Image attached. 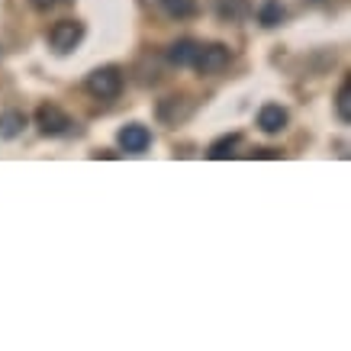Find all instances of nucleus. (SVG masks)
Returning <instances> with one entry per match:
<instances>
[{
	"label": "nucleus",
	"mask_w": 351,
	"mask_h": 351,
	"mask_svg": "<svg viewBox=\"0 0 351 351\" xmlns=\"http://www.w3.org/2000/svg\"><path fill=\"white\" fill-rule=\"evenodd\" d=\"M287 110L280 107V104H265V107L258 110V129L267 132V136H274V132H284L287 129Z\"/></svg>",
	"instance_id": "0eeeda50"
},
{
	"label": "nucleus",
	"mask_w": 351,
	"mask_h": 351,
	"mask_svg": "<svg viewBox=\"0 0 351 351\" xmlns=\"http://www.w3.org/2000/svg\"><path fill=\"white\" fill-rule=\"evenodd\" d=\"M32 7H36V10H52L55 3H58V0H29Z\"/></svg>",
	"instance_id": "2eb2a0df"
},
{
	"label": "nucleus",
	"mask_w": 351,
	"mask_h": 351,
	"mask_svg": "<svg viewBox=\"0 0 351 351\" xmlns=\"http://www.w3.org/2000/svg\"><path fill=\"white\" fill-rule=\"evenodd\" d=\"M191 113H193V100H191V97H168V100H161V104H158V119L171 123V126L184 123Z\"/></svg>",
	"instance_id": "423d86ee"
},
{
	"label": "nucleus",
	"mask_w": 351,
	"mask_h": 351,
	"mask_svg": "<svg viewBox=\"0 0 351 351\" xmlns=\"http://www.w3.org/2000/svg\"><path fill=\"white\" fill-rule=\"evenodd\" d=\"M213 7H216V13L229 23L248 16V0H213Z\"/></svg>",
	"instance_id": "9b49d317"
},
{
	"label": "nucleus",
	"mask_w": 351,
	"mask_h": 351,
	"mask_svg": "<svg viewBox=\"0 0 351 351\" xmlns=\"http://www.w3.org/2000/svg\"><path fill=\"white\" fill-rule=\"evenodd\" d=\"M36 126H39V132L49 138L55 136H64V132H71V117L64 113L62 107H55V104H43V107L36 110Z\"/></svg>",
	"instance_id": "20e7f679"
},
{
	"label": "nucleus",
	"mask_w": 351,
	"mask_h": 351,
	"mask_svg": "<svg viewBox=\"0 0 351 351\" xmlns=\"http://www.w3.org/2000/svg\"><path fill=\"white\" fill-rule=\"evenodd\" d=\"M242 145V136L239 132H229V136H219L210 145V158L213 161H226V158H235V149Z\"/></svg>",
	"instance_id": "9d476101"
},
{
	"label": "nucleus",
	"mask_w": 351,
	"mask_h": 351,
	"mask_svg": "<svg viewBox=\"0 0 351 351\" xmlns=\"http://www.w3.org/2000/svg\"><path fill=\"white\" fill-rule=\"evenodd\" d=\"M258 20H261V26H280V20H284V3L280 0H265L261 3V10H258Z\"/></svg>",
	"instance_id": "ddd939ff"
},
{
	"label": "nucleus",
	"mask_w": 351,
	"mask_h": 351,
	"mask_svg": "<svg viewBox=\"0 0 351 351\" xmlns=\"http://www.w3.org/2000/svg\"><path fill=\"white\" fill-rule=\"evenodd\" d=\"M229 62H232V52H229L223 43H200L191 68H197V71L206 77H213V75H219V71H226Z\"/></svg>",
	"instance_id": "f03ea898"
},
{
	"label": "nucleus",
	"mask_w": 351,
	"mask_h": 351,
	"mask_svg": "<svg viewBox=\"0 0 351 351\" xmlns=\"http://www.w3.org/2000/svg\"><path fill=\"white\" fill-rule=\"evenodd\" d=\"M81 39H84V23L81 20H62V23H55L52 32H49V45L58 55L75 52L77 45H81Z\"/></svg>",
	"instance_id": "7ed1b4c3"
},
{
	"label": "nucleus",
	"mask_w": 351,
	"mask_h": 351,
	"mask_svg": "<svg viewBox=\"0 0 351 351\" xmlns=\"http://www.w3.org/2000/svg\"><path fill=\"white\" fill-rule=\"evenodd\" d=\"M197 39H178V43L168 45V52H165V58H168L171 64H178V68H191L193 55H197Z\"/></svg>",
	"instance_id": "1a4fd4ad"
},
{
	"label": "nucleus",
	"mask_w": 351,
	"mask_h": 351,
	"mask_svg": "<svg viewBox=\"0 0 351 351\" xmlns=\"http://www.w3.org/2000/svg\"><path fill=\"white\" fill-rule=\"evenodd\" d=\"M87 94H94L97 100H117L123 94V71H119L117 64H100L94 68L84 81Z\"/></svg>",
	"instance_id": "f257e3e1"
},
{
	"label": "nucleus",
	"mask_w": 351,
	"mask_h": 351,
	"mask_svg": "<svg viewBox=\"0 0 351 351\" xmlns=\"http://www.w3.org/2000/svg\"><path fill=\"white\" fill-rule=\"evenodd\" d=\"M335 110H339L341 123H351V81L339 87V97H335Z\"/></svg>",
	"instance_id": "4468645a"
},
{
	"label": "nucleus",
	"mask_w": 351,
	"mask_h": 351,
	"mask_svg": "<svg viewBox=\"0 0 351 351\" xmlns=\"http://www.w3.org/2000/svg\"><path fill=\"white\" fill-rule=\"evenodd\" d=\"M117 142L126 155H142V152L152 145V132H149V126H142V123H129V126H123L117 132Z\"/></svg>",
	"instance_id": "39448f33"
},
{
	"label": "nucleus",
	"mask_w": 351,
	"mask_h": 351,
	"mask_svg": "<svg viewBox=\"0 0 351 351\" xmlns=\"http://www.w3.org/2000/svg\"><path fill=\"white\" fill-rule=\"evenodd\" d=\"M158 7L171 20H191L197 13V0H158Z\"/></svg>",
	"instance_id": "f8f14e48"
},
{
	"label": "nucleus",
	"mask_w": 351,
	"mask_h": 351,
	"mask_svg": "<svg viewBox=\"0 0 351 351\" xmlns=\"http://www.w3.org/2000/svg\"><path fill=\"white\" fill-rule=\"evenodd\" d=\"M26 126H29V119H26L23 110H0V138H3V142L20 138Z\"/></svg>",
	"instance_id": "6e6552de"
}]
</instances>
